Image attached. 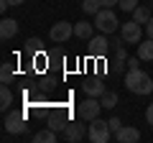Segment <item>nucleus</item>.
<instances>
[{"mask_svg": "<svg viewBox=\"0 0 153 143\" xmlns=\"http://www.w3.org/2000/svg\"><path fill=\"white\" fill-rule=\"evenodd\" d=\"M115 138H117V143H135V141H140V133L133 125H123L120 130L115 133Z\"/></svg>", "mask_w": 153, "mask_h": 143, "instance_id": "11", "label": "nucleus"}, {"mask_svg": "<svg viewBox=\"0 0 153 143\" xmlns=\"http://www.w3.org/2000/svg\"><path fill=\"white\" fill-rule=\"evenodd\" d=\"M125 59H128L125 49H123V46H117V49H115V61H125Z\"/></svg>", "mask_w": 153, "mask_h": 143, "instance_id": "24", "label": "nucleus"}, {"mask_svg": "<svg viewBox=\"0 0 153 143\" xmlns=\"http://www.w3.org/2000/svg\"><path fill=\"white\" fill-rule=\"evenodd\" d=\"M125 87L133 95H151L153 92V79L140 69H128L125 74Z\"/></svg>", "mask_w": 153, "mask_h": 143, "instance_id": "1", "label": "nucleus"}, {"mask_svg": "<svg viewBox=\"0 0 153 143\" xmlns=\"http://www.w3.org/2000/svg\"><path fill=\"white\" fill-rule=\"evenodd\" d=\"M16 33H18V21L16 18H3V21H0V39L3 41L13 39Z\"/></svg>", "mask_w": 153, "mask_h": 143, "instance_id": "12", "label": "nucleus"}, {"mask_svg": "<svg viewBox=\"0 0 153 143\" xmlns=\"http://www.w3.org/2000/svg\"><path fill=\"white\" fill-rule=\"evenodd\" d=\"M110 136H112V130H110V123L102 120V118H94V120H89L87 125V138L92 143H107Z\"/></svg>", "mask_w": 153, "mask_h": 143, "instance_id": "2", "label": "nucleus"}, {"mask_svg": "<svg viewBox=\"0 0 153 143\" xmlns=\"http://www.w3.org/2000/svg\"><path fill=\"white\" fill-rule=\"evenodd\" d=\"M13 64H8V61H3V66H0V82L3 84H10V79H13Z\"/></svg>", "mask_w": 153, "mask_h": 143, "instance_id": "20", "label": "nucleus"}, {"mask_svg": "<svg viewBox=\"0 0 153 143\" xmlns=\"http://www.w3.org/2000/svg\"><path fill=\"white\" fill-rule=\"evenodd\" d=\"M100 102H102L105 110H112L115 105H117V95H115V92H105L102 97H100Z\"/></svg>", "mask_w": 153, "mask_h": 143, "instance_id": "21", "label": "nucleus"}, {"mask_svg": "<svg viewBox=\"0 0 153 143\" xmlns=\"http://www.w3.org/2000/svg\"><path fill=\"white\" fill-rule=\"evenodd\" d=\"M120 39H123V44H140L143 41V28H140V23L138 21H128V23H123L120 26Z\"/></svg>", "mask_w": 153, "mask_h": 143, "instance_id": "5", "label": "nucleus"}, {"mask_svg": "<svg viewBox=\"0 0 153 143\" xmlns=\"http://www.w3.org/2000/svg\"><path fill=\"white\" fill-rule=\"evenodd\" d=\"M74 36H76V39H84V41H89V39L94 36V23L76 21V26H74Z\"/></svg>", "mask_w": 153, "mask_h": 143, "instance_id": "13", "label": "nucleus"}, {"mask_svg": "<svg viewBox=\"0 0 153 143\" xmlns=\"http://www.w3.org/2000/svg\"><path fill=\"white\" fill-rule=\"evenodd\" d=\"M117 16L112 13V8H102V10L94 16V26H97V31H102V33H115L117 31Z\"/></svg>", "mask_w": 153, "mask_h": 143, "instance_id": "3", "label": "nucleus"}, {"mask_svg": "<svg viewBox=\"0 0 153 143\" xmlns=\"http://www.w3.org/2000/svg\"><path fill=\"white\" fill-rule=\"evenodd\" d=\"M110 130H112V136H115V133H117V130H120V128H123V123L120 120H117V118H110Z\"/></svg>", "mask_w": 153, "mask_h": 143, "instance_id": "23", "label": "nucleus"}, {"mask_svg": "<svg viewBox=\"0 0 153 143\" xmlns=\"http://www.w3.org/2000/svg\"><path fill=\"white\" fill-rule=\"evenodd\" d=\"M64 138H66L69 143H79L82 138H87V130H84L82 123H69L66 130H64Z\"/></svg>", "mask_w": 153, "mask_h": 143, "instance_id": "9", "label": "nucleus"}, {"mask_svg": "<svg viewBox=\"0 0 153 143\" xmlns=\"http://www.w3.org/2000/svg\"><path fill=\"white\" fill-rule=\"evenodd\" d=\"M38 44H41L38 39H28V51H36V49H38Z\"/></svg>", "mask_w": 153, "mask_h": 143, "instance_id": "27", "label": "nucleus"}, {"mask_svg": "<svg viewBox=\"0 0 153 143\" xmlns=\"http://www.w3.org/2000/svg\"><path fill=\"white\" fill-rule=\"evenodd\" d=\"M49 36H51V41H54V44H64V41H69L71 36H74V23H69V21L54 23Z\"/></svg>", "mask_w": 153, "mask_h": 143, "instance_id": "6", "label": "nucleus"}, {"mask_svg": "<svg viewBox=\"0 0 153 143\" xmlns=\"http://www.w3.org/2000/svg\"><path fill=\"white\" fill-rule=\"evenodd\" d=\"M117 8H120V10H125V13H133L138 8V0H120V3H117Z\"/></svg>", "mask_w": 153, "mask_h": 143, "instance_id": "22", "label": "nucleus"}, {"mask_svg": "<svg viewBox=\"0 0 153 143\" xmlns=\"http://www.w3.org/2000/svg\"><path fill=\"white\" fill-rule=\"evenodd\" d=\"M138 56H140V61H153V39L138 44Z\"/></svg>", "mask_w": 153, "mask_h": 143, "instance_id": "14", "label": "nucleus"}, {"mask_svg": "<svg viewBox=\"0 0 153 143\" xmlns=\"http://www.w3.org/2000/svg\"><path fill=\"white\" fill-rule=\"evenodd\" d=\"M33 143H56V130H51V128L46 125L44 130H38L36 136H33Z\"/></svg>", "mask_w": 153, "mask_h": 143, "instance_id": "16", "label": "nucleus"}, {"mask_svg": "<svg viewBox=\"0 0 153 143\" xmlns=\"http://www.w3.org/2000/svg\"><path fill=\"white\" fill-rule=\"evenodd\" d=\"M107 51H110V41L105 39V36H92V39H89V54L92 56H100V59H102Z\"/></svg>", "mask_w": 153, "mask_h": 143, "instance_id": "8", "label": "nucleus"}, {"mask_svg": "<svg viewBox=\"0 0 153 143\" xmlns=\"http://www.w3.org/2000/svg\"><path fill=\"white\" fill-rule=\"evenodd\" d=\"M100 110H102V102H100V97H87L84 102H79V107H76V115H79V120L89 123V120H94V118H100Z\"/></svg>", "mask_w": 153, "mask_h": 143, "instance_id": "4", "label": "nucleus"}, {"mask_svg": "<svg viewBox=\"0 0 153 143\" xmlns=\"http://www.w3.org/2000/svg\"><path fill=\"white\" fill-rule=\"evenodd\" d=\"M82 89L84 92H87V97H102L105 92H107V87H105V82L102 79H87V82L82 84Z\"/></svg>", "mask_w": 153, "mask_h": 143, "instance_id": "10", "label": "nucleus"}, {"mask_svg": "<svg viewBox=\"0 0 153 143\" xmlns=\"http://www.w3.org/2000/svg\"><path fill=\"white\" fill-rule=\"evenodd\" d=\"M138 61H140V56H130V59H128V69H138Z\"/></svg>", "mask_w": 153, "mask_h": 143, "instance_id": "25", "label": "nucleus"}, {"mask_svg": "<svg viewBox=\"0 0 153 143\" xmlns=\"http://www.w3.org/2000/svg\"><path fill=\"white\" fill-rule=\"evenodd\" d=\"M146 33H148V39H153V18L146 23Z\"/></svg>", "mask_w": 153, "mask_h": 143, "instance_id": "29", "label": "nucleus"}, {"mask_svg": "<svg viewBox=\"0 0 153 143\" xmlns=\"http://www.w3.org/2000/svg\"><path fill=\"white\" fill-rule=\"evenodd\" d=\"M146 120H148V125H153V102L146 107Z\"/></svg>", "mask_w": 153, "mask_h": 143, "instance_id": "26", "label": "nucleus"}, {"mask_svg": "<svg viewBox=\"0 0 153 143\" xmlns=\"http://www.w3.org/2000/svg\"><path fill=\"white\" fill-rule=\"evenodd\" d=\"M100 3H102V8H115L120 0H100Z\"/></svg>", "mask_w": 153, "mask_h": 143, "instance_id": "28", "label": "nucleus"}, {"mask_svg": "<svg viewBox=\"0 0 153 143\" xmlns=\"http://www.w3.org/2000/svg\"><path fill=\"white\" fill-rule=\"evenodd\" d=\"M5 130L16 133V136L26 133V115H23V112H8L5 115Z\"/></svg>", "mask_w": 153, "mask_h": 143, "instance_id": "7", "label": "nucleus"}, {"mask_svg": "<svg viewBox=\"0 0 153 143\" xmlns=\"http://www.w3.org/2000/svg\"><path fill=\"white\" fill-rule=\"evenodd\" d=\"M82 10L89 13V16H97V13L102 10V3H100V0H82Z\"/></svg>", "mask_w": 153, "mask_h": 143, "instance_id": "19", "label": "nucleus"}, {"mask_svg": "<svg viewBox=\"0 0 153 143\" xmlns=\"http://www.w3.org/2000/svg\"><path fill=\"white\" fill-rule=\"evenodd\" d=\"M10 105H13V92H10L8 84H3L0 87V110H8Z\"/></svg>", "mask_w": 153, "mask_h": 143, "instance_id": "18", "label": "nucleus"}, {"mask_svg": "<svg viewBox=\"0 0 153 143\" xmlns=\"http://www.w3.org/2000/svg\"><path fill=\"white\" fill-rule=\"evenodd\" d=\"M151 18L153 16H151V8H148V5H138L135 10H133V21H138L140 26H143V23H148Z\"/></svg>", "mask_w": 153, "mask_h": 143, "instance_id": "17", "label": "nucleus"}, {"mask_svg": "<svg viewBox=\"0 0 153 143\" xmlns=\"http://www.w3.org/2000/svg\"><path fill=\"white\" fill-rule=\"evenodd\" d=\"M46 125H49L51 130H56V133H64L66 125H69V120H66V115H51Z\"/></svg>", "mask_w": 153, "mask_h": 143, "instance_id": "15", "label": "nucleus"}, {"mask_svg": "<svg viewBox=\"0 0 153 143\" xmlns=\"http://www.w3.org/2000/svg\"><path fill=\"white\" fill-rule=\"evenodd\" d=\"M10 5H21V3H26V0H8Z\"/></svg>", "mask_w": 153, "mask_h": 143, "instance_id": "30", "label": "nucleus"}]
</instances>
